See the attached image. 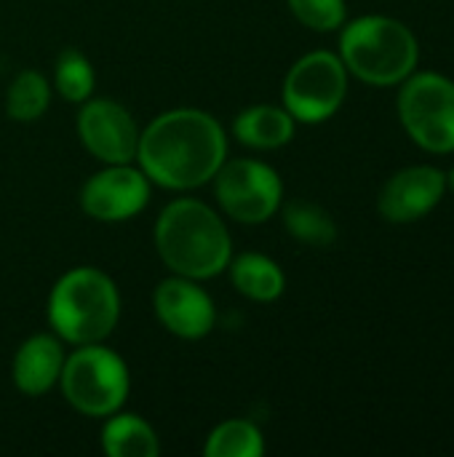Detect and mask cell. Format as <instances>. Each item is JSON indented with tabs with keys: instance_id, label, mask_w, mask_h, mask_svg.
Masks as SVG:
<instances>
[{
	"instance_id": "6da1fadb",
	"label": "cell",
	"mask_w": 454,
	"mask_h": 457,
	"mask_svg": "<svg viewBox=\"0 0 454 457\" xmlns=\"http://www.w3.org/2000/svg\"><path fill=\"white\" fill-rule=\"evenodd\" d=\"M227 155L222 126L203 110H169L139 134L136 158L161 187H198L219 171Z\"/></svg>"
},
{
	"instance_id": "7a4b0ae2",
	"label": "cell",
	"mask_w": 454,
	"mask_h": 457,
	"mask_svg": "<svg viewBox=\"0 0 454 457\" xmlns=\"http://www.w3.org/2000/svg\"><path fill=\"white\" fill-rule=\"evenodd\" d=\"M161 260L185 278L201 281L222 273L233 257L230 233L211 206L195 198L169 204L155 222Z\"/></svg>"
},
{
	"instance_id": "3957f363",
	"label": "cell",
	"mask_w": 454,
	"mask_h": 457,
	"mask_svg": "<svg viewBox=\"0 0 454 457\" xmlns=\"http://www.w3.org/2000/svg\"><path fill=\"white\" fill-rule=\"evenodd\" d=\"M120 297L115 281L96 268L64 273L48 297V321L72 345L102 343L118 324Z\"/></svg>"
},
{
	"instance_id": "277c9868",
	"label": "cell",
	"mask_w": 454,
	"mask_h": 457,
	"mask_svg": "<svg viewBox=\"0 0 454 457\" xmlns=\"http://www.w3.org/2000/svg\"><path fill=\"white\" fill-rule=\"evenodd\" d=\"M343 64L367 83L391 86L417 64V40L407 24L388 16H361L340 37Z\"/></svg>"
},
{
	"instance_id": "5b68a950",
	"label": "cell",
	"mask_w": 454,
	"mask_h": 457,
	"mask_svg": "<svg viewBox=\"0 0 454 457\" xmlns=\"http://www.w3.org/2000/svg\"><path fill=\"white\" fill-rule=\"evenodd\" d=\"M59 383L64 399L88 418L115 415L128 396L126 361L99 343L80 345L75 353H70L64 359Z\"/></svg>"
},
{
	"instance_id": "8992f818",
	"label": "cell",
	"mask_w": 454,
	"mask_h": 457,
	"mask_svg": "<svg viewBox=\"0 0 454 457\" xmlns=\"http://www.w3.org/2000/svg\"><path fill=\"white\" fill-rule=\"evenodd\" d=\"M399 115L409 137L431 153L454 150V83L420 72L407 80L399 96Z\"/></svg>"
},
{
	"instance_id": "52a82bcc",
	"label": "cell",
	"mask_w": 454,
	"mask_h": 457,
	"mask_svg": "<svg viewBox=\"0 0 454 457\" xmlns=\"http://www.w3.org/2000/svg\"><path fill=\"white\" fill-rule=\"evenodd\" d=\"M348 91V72L340 56L313 51L302 56L284 80V104L294 120L321 123L332 118Z\"/></svg>"
},
{
	"instance_id": "ba28073f",
	"label": "cell",
	"mask_w": 454,
	"mask_h": 457,
	"mask_svg": "<svg viewBox=\"0 0 454 457\" xmlns=\"http://www.w3.org/2000/svg\"><path fill=\"white\" fill-rule=\"evenodd\" d=\"M217 177V201L238 222L257 225L270 220L284 195L281 177L260 161H230L222 163Z\"/></svg>"
},
{
	"instance_id": "9c48e42d",
	"label": "cell",
	"mask_w": 454,
	"mask_h": 457,
	"mask_svg": "<svg viewBox=\"0 0 454 457\" xmlns=\"http://www.w3.org/2000/svg\"><path fill=\"white\" fill-rule=\"evenodd\" d=\"M83 147L104 163H128L136 158L139 131L131 112L112 99H86L78 115Z\"/></svg>"
},
{
	"instance_id": "30bf717a",
	"label": "cell",
	"mask_w": 454,
	"mask_h": 457,
	"mask_svg": "<svg viewBox=\"0 0 454 457\" xmlns=\"http://www.w3.org/2000/svg\"><path fill=\"white\" fill-rule=\"evenodd\" d=\"M150 201V179L128 163H110L80 190V206L99 222H120L139 214Z\"/></svg>"
},
{
	"instance_id": "8fae6325",
	"label": "cell",
	"mask_w": 454,
	"mask_h": 457,
	"mask_svg": "<svg viewBox=\"0 0 454 457\" xmlns=\"http://www.w3.org/2000/svg\"><path fill=\"white\" fill-rule=\"evenodd\" d=\"M153 305L161 324L182 340L206 337L217 319L211 297L193 278L185 276L161 281L153 295Z\"/></svg>"
},
{
	"instance_id": "7c38bea8",
	"label": "cell",
	"mask_w": 454,
	"mask_h": 457,
	"mask_svg": "<svg viewBox=\"0 0 454 457\" xmlns=\"http://www.w3.org/2000/svg\"><path fill=\"white\" fill-rule=\"evenodd\" d=\"M447 177L433 166H412L388 179L380 193V212L391 222H412L428 214L444 195Z\"/></svg>"
},
{
	"instance_id": "4fadbf2b",
	"label": "cell",
	"mask_w": 454,
	"mask_h": 457,
	"mask_svg": "<svg viewBox=\"0 0 454 457\" xmlns=\"http://www.w3.org/2000/svg\"><path fill=\"white\" fill-rule=\"evenodd\" d=\"M62 343L54 335H32L21 343L13 359V383L27 396H43L62 375Z\"/></svg>"
},
{
	"instance_id": "5bb4252c",
	"label": "cell",
	"mask_w": 454,
	"mask_h": 457,
	"mask_svg": "<svg viewBox=\"0 0 454 457\" xmlns=\"http://www.w3.org/2000/svg\"><path fill=\"white\" fill-rule=\"evenodd\" d=\"M233 134L246 147L273 150V147L286 145L294 137V118L289 115L286 107L281 110L273 104H254V107H246L235 118Z\"/></svg>"
},
{
	"instance_id": "9a60e30c",
	"label": "cell",
	"mask_w": 454,
	"mask_h": 457,
	"mask_svg": "<svg viewBox=\"0 0 454 457\" xmlns=\"http://www.w3.org/2000/svg\"><path fill=\"white\" fill-rule=\"evenodd\" d=\"M227 268H230L235 289L241 295H246L249 300L270 303V300L281 297V292H284V284H286L284 270L265 254L246 252V254H238L235 260L230 257Z\"/></svg>"
},
{
	"instance_id": "2e32d148",
	"label": "cell",
	"mask_w": 454,
	"mask_h": 457,
	"mask_svg": "<svg viewBox=\"0 0 454 457\" xmlns=\"http://www.w3.org/2000/svg\"><path fill=\"white\" fill-rule=\"evenodd\" d=\"M102 450L110 457H155L158 434L139 415H115L102 428Z\"/></svg>"
},
{
	"instance_id": "e0dca14e",
	"label": "cell",
	"mask_w": 454,
	"mask_h": 457,
	"mask_svg": "<svg viewBox=\"0 0 454 457\" xmlns=\"http://www.w3.org/2000/svg\"><path fill=\"white\" fill-rule=\"evenodd\" d=\"M284 222L297 241L310 246H329L337 238L334 220L329 217L326 209H321L313 201H302V198L289 201L284 206Z\"/></svg>"
},
{
	"instance_id": "ac0fdd59",
	"label": "cell",
	"mask_w": 454,
	"mask_h": 457,
	"mask_svg": "<svg viewBox=\"0 0 454 457\" xmlns=\"http://www.w3.org/2000/svg\"><path fill=\"white\" fill-rule=\"evenodd\" d=\"M203 453L209 457H260L265 453V439L249 420H225L209 434Z\"/></svg>"
},
{
	"instance_id": "d6986e66",
	"label": "cell",
	"mask_w": 454,
	"mask_h": 457,
	"mask_svg": "<svg viewBox=\"0 0 454 457\" xmlns=\"http://www.w3.org/2000/svg\"><path fill=\"white\" fill-rule=\"evenodd\" d=\"M51 102L48 80L37 70H24L13 78L5 94V110L13 120L29 123L37 120Z\"/></svg>"
},
{
	"instance_id": "ffe728a7",
	"label": "cell",
	"mask_w": 454,
	"mask_h": 457,
	"mask_svg": "<svg viewBox=\"0 0 454 457\" xmlns=\"http://www.w3.org/2000/svg\"><path fill=\"white\" fill-rule=\"evenodd\" d=\"M54 78H56V91L67 102H86L94 91V67L75 48H64L59 54Z\"/></svg>"
},
{
	"instance_id": "44dd1931",
	"label": "cell",
	"mask_w": 454,
	"mask_h": 457,
	"mask_svg": "<svg viewBox=\"0 0 454 457\" xmlns=\"http://www.w3.org/2000/svg\"><path fill=\"white\" fill-rule=\"evenodd\" d=\"M292 13L310 29L329 32L345 21V0H289Z\"/></svg>"
},
{
	"instance_id": "7402d4cb",
	"label": "cell",
	"mask_w": 454,
	"mask_h": 457,
	"mask_svg": "<svg viewBox=\"0 0 454 457\" xmlns=\"http://www.w3.org/2000/svg\"><path fill=\"white\" fill-rule=\"evenodd\" d=\"M447 182H450V187H452V190H454V169H452V174L447 177Z\"/></svg>"
}]
</instances>
